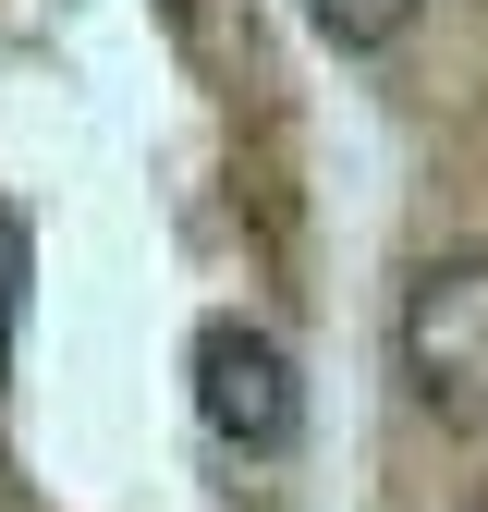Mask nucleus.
I'll use <instances>...</instances> for the list:
<instances>
[{
	"instance_id": "obj_1",
	"label": "nucleus",
	"mask_w": 488,
	"mask_h": 512,
	"mask_svg": "<svg viewBox=\"0 0 488 512\" xmlns=\"http://www.w3.org/2000/svg\"><path fill=\"white\" fill-rule=\"evenodd\" d=\"M391 366H403V403L440 427V439H488V256L452 244L427 256L391 305Z\"/></svg>"
},
{
	"instance_id": "obj_4",
	"label": "nucleus",
	"mask_w": 488,
	"mask_h": 512,
	"mask_svg": "<svg viewBox=\"0 0 488 512\" xmlns=\"http://www.w3.org/2000/svg\"><path fill=\"white\" fill-rule=\"evenodd\" d=\"M25 281H37V256H25V220L0 208V366H13V330H25Z\"/></svg>"
},
{
	"instance_id": "obj_2",
	"label": "nucleus",
	"mask_w": 488,
	"mask_h": 512,
	"mask_svg": "<svg viewBox=\"0 0 488 512\" xmlns=\"http://www.w3.org/2000/svg\"><path fill=\"white\" fill-rule=\"evenodd\" d=\"M183 391H196V427L220 439L232 464L293 452V427H305V378H293L281 330H269V317H244V305L196 317V342H183Z\"/></svg>"
},
{
	"instance_id": "obj_3",
	"label": "nucleus",
	"mask_w": 488,
	"mask_h": 512,
	"mask_svg": "<svg viewBox=\"0 0 488 512\" xmlns=\"http://www.w3.org/2000/svg\"><path fill=\"white\" fill-rule=\"evenodd\" d=\"M305 13H318L342 49H391V37L415 25V0H305Z\"/></svg>"
}]
</instances>
